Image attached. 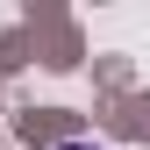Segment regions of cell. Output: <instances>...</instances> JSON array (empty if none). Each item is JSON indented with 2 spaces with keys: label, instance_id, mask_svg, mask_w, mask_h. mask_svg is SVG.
Segmentation results:
<instances>
[{
  "label": "cell",
  "instance_id": "obj_1",
  "mask_svg": "<svg viewBox=\"0 0 150 150\" xmlns=\"http://www.w3.org/2000/svg\"><path fill=\"white\" fill-rule=\"evenodd\" d=\"M57 150H93V143H57Z\"/></svg>",
  "mask_w": 150,
  "mask_h": 150
}]
</instances>
